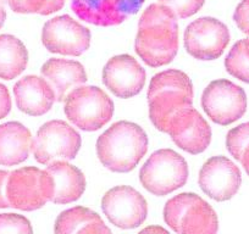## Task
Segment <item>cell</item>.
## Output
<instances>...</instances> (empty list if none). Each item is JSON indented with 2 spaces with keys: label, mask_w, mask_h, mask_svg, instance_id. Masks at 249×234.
Instances as JSON below:
<instances>
[{
  "label": "cell",
  "mask_w": 249,
  "mask_h": 234,
  "mask_svg": "<svg viewBox=\"0 0 249 234\" xmlns=\"http://www.w3.org/2000/svg\"><path fill=\"white\" fill-rule=\"evenodd\" d=\"M135 49L150 67L169 65L178 51V23L174 11L160 3L148 6L138 22Z\"/></svg>",
  "instance_id": "cell-1"
},
{
  "label": "cell",
  "mask_w": 249,
  "mask_h": 234,
  "mask_svg": "<svg viewBox=\"0 0 249 234\" xmlns=\"http://www.w3.org/2000/svg\"><path fill=\"white\" fill-rule=\"evenodd\" d=\"M148 150V137L141 126L119 121L97 140V154L107 169L116 173L131 172Z\"/></svg>",
  "instance_id": "cell-2"
},
{
  "label": "cell",
  "mask_w": 249,
  "mask_h": 234,
  "mask_svg": "<svg viewBox=\"0 0 249 234\" xmlns=\"http://www.w3.org/2000/svg\"><path fill=\"white\" fill-rule=\"evenodd\" d=\"M147 97L150 121L158 131L166 133L172 117L192 106L193 83L179 70L162 71L152 78Z\"/></svg>",
  "instance_id": "cell-3"
},
{
  "label": "cell",
  "mask_w": 249,
  "mask_h": 234,
  "mask_svg": "<svg viewBox=\"0 0 249 234\" xmlns=\"http://www.w3.org/2000/svg\"><path fill=\"white\" fill-rule=\"evenodd\" d=\"M164 221L177 234H217L215 210L193 193L171 198L164 206Z\"/></svg>",
  "instance_id": "cell-4"
},
{
  "label": "cell",
  "mask_w": 249,
  "mask_h": 234,
  "mask_svg": "<svg viewBox=\"0 0 249 234\" xmlns=\"http://www.w3.org/2000/svg\"><path fill=\"white\" fill-rule=\"evenodd\" d=\"M64 111L72 125L86 132H93L111 120L114 102L99 87L80 85L68 94Z\"/></svg>",
  "instance_id": "cell-5"
},
{
  "label": "cell",
  "mask_w": 249,
  "mask_h": 234,
  "mask_svg": "<svg viewBox=\"0 0 249 234\" xmlns=\"http://www.w3.org/2000/svg\"><path fill=\"white\" fill-rule=\"evenodd\" d=\"M188 180V165L171 149L153 152L140 171L143 187L157 197H165L183 187Z\"/></svg>",
  "instance_id": "cell-6"
},
{
  "label": "cell",
  "mask_w": 249,
  "mask_h": 234,
  "mask_svg": "<svg viewBox=\"0 0 249 234\" xmlns=\"http://www.w3.org/2000/svg\"><path fill=\"white\" fill-rule=\"evenodd\" d=\"M53 180L45 169L21 167L10 172L6 182V199L11 209L36 211L50 201Z\"/></svg>",
  "instance_id": "cell-7"
},
{
  "label": "cell",
  "mask_w": 249,
  "mask_h": 234,
  "mask_svg": "<svg viewBox=\"0 0 249 234\" xmlns=\"http://www.w3.org/2000/svg\"><path fill=\"white\" fill-rule=\"evenodd\" d=\"M81 135L70 125L61 120L44 123L32 140V152L36 161L49 165L54 161L73 160L81 149Z\"/></svg>",
  "instance_id": "cell-8"
},
{
  "label": "cell",
  "mask_w": 249,
  "mask_h": 234,
  "mask_svg": "<svg viewBox=\"0 0 249 234\" xmlns=\"http://www.w3.org/2000/svg\"><path fill=\"white\" fill-rule=\"evenodd\" d=\"M202 107L216 125H232L246 114V92L231 81H213L203 92Z\"/></svg>",
  "instance_id": "cell-9"
},
{
  "label": "cell",
  "mask_w": 249,
  "mask_h": 234,
  "mask_svg": "<svg viewBox=\"0 0 249 234\" xmlns=\"http://www.w3.org/2000/svg\"><path fill=\"white\" fill-rule=\"evenodd\" d=\"M230 43V31L225 23L214 17H200L184 31V48L197 60H216Z\"/></svg>",
  "instance_id": "cell-10"
},
{
  "label": "cell",
  "mask_w": 249,
  "mask_h": 234,
  "mask_svg": "<svg viewBox=\"0 0 249 234\" xmlns=\"http://www.w3.org/2000/svg\"><path fill=\"white\" fill-rule=\"evenodd\" d=\"M102 210L110 223L121 229L137 228L148 216L147 200L128 185H117L107 190L102 199Z\"/></svg>",
  "instance_id": "cell-11"
},
{
  "label": "cell",
  "mask_w": 249,
  "mask_h": 234,
  "mask_svg": "<svg viewBox=\"0 0 249 234\" xmlns=\"http://www.w3.org/2000/svg\"><path fill=\"white\" fill-rule=\"evenodd\" d=\"M42 42L50 52L80 56L89 49L90 31L71 16H56L45 22Z\"/></svg>",
  "instance_id": "cell-12"
},
{
  "label": "cell",
  "mask_w": 249,
  "mask_h": 234,
  "mask_svg": "<svg viewBox=\"0 0 249 234\" xmlns=\"http://www.w3.org/2000/svg\"><path fill=\"white\" fill-rule=\"evenodd\" d=\"M167 134L183 151L202 154L212 142V128L204 117L190 106L177 112L167 126Z\"/></svg>",
  "instance_id": "cell-13"
},
{
  "label": "cell",
  "mask_w": 249,
  "mask_h": 234,
  "mask_svg": "<svg viewBox=\"0 0 249 234\" xmlns=\"http://www.w3.org/2000/svg\"><path fill=\"white\" fill-rule=\"evenodd\" d=\"M203 193L215 201H227L238 193L242 174L238 166L225 156L210 157L199 171L198 178Z\"/></svg>",
  "instance_id": "cell-14"
},
{
  "label": "cell",
  "mask_w": 249,
  "mask_h": 234,
  "mask_svg": "<svg viewBox=\"0 0 249 234\" xmlns=\"http://www.w3.org/2000/svg\"><path fill=\"white\" fill-rule=\"evenodd\" d=\"M80 20L100 27H111L137 14L144 0H70Z\"/></svg>",
  "instance_id": "cell-15"
},
{
  "label": "cell",
  "mask_w": 249,
  "mask_h": 234,
  "mask_svg": "<svg viewBox=\"0 0 249 234\" xmlns=\"http://www.w3.org/2000/svg\"><path fill=\"white\" fill-rule=\"evenodd\" d=\"M103 83L115 97L128 99L144 88L145 70L131 55H116L103 68Z\"/></svg>",
  "instance_id": "cell-16"
},
{
  "label": "cell",
  "mask_w": 249,
  "mask_h": 234,
  "mask_svg": "<svg viewBox=\"0 0 249 234\" xmlns=\"http://www.w3.org/2000/svg\"><path fill=\"white\" fill-rule=\"evenodd\" d=\"M40 72L54 90L56 101H64L71 90L87 82L85 67L75 60L53 57L43 64Z\"/></svg>",
  "instance_id": "cell-17"
},
{
  "label": "cell",
  "mask_w": 249,
  "mask_h": 234,
  "mask_svg": "<svg viewBox=\"0 0 249 234\" xmlns=\"http://www.w3.org/2000/svg\"><path fill=\"white\" fill-rule=\"evenodd\" d=\"M18 110L30 116H42L52 109L55 93L49 83L38 76H26L14 85Z\"/></svg>",
  "instance_id": "cell-18"
},
{
  "label": "cell",
  "mask_w": 249,
  "mask_h": 234,
  "mask_svg": "<svg viewBox=\"0 0 249 234\" xmlns=\"http://www.w3.org/2000/svg\"><path fill=\"white\" fill-rule=\"evenodd\" d=\"M45 171L53 180V195L50 201L65 205L80 199L86 190L85 174L80 168L68 161L59 160L48 165Z\"/></svg>",
  "instance_id": "cell-19"
},
{
  "label": "cell",
  "mask_w": 249,
  "mask_h": 234,
  "mask_svg": "<svg viewBox=\"0 0 249 234\" xmlns=\"http://www.w3.org/2000/svg\"><path fill=\"white\" fill-rule=\"evenodd\" d=\"M32 150V134L20 122L0 125V165L15 166L26 161Z\"/></svg>",
  "instance_id": "cell-20"
},
{
  "label": "cell",
  "mask_w": 249,
  "mask_h": 234,
  "mask_svg": "<svg viewBox=\"0 0 249 234\" xmlns=\"http://www.w3.org/2000/svg\"><path fill=\"white\" fill-rule=\"evenodd\" d=\"M55 234H112L102 217L93 210L75 206L57 216Z\"/></svg>",
  "instance_id": "cell-21"
},
{
  "label": "cell",
  "mask_w": 249,
  "mask_h": 234,
  "mask_svg": "<svg viewBox=\"0 0 249 234\" xmlns=\"http://www.w3.org/2000/svg\"><path fill=\"white\" fill-rule=\"evenodd\" d=\"M28 64V51L18 38L0 35V78L10 81L18 77Z\"/></svg>",
  "instance_id": "cell-22"
},
{
  "label": "cell",
  "mask_w": 249,
  "mask_h": 234,
  "mask_svg": "<svg viewBox=\"0 0 249 234\" xmlns=\"http://www.w3.org/2000/svg\"><path fill=\"white\" fill-rule=\"evenodd\" d=\"M225 67L234 78L249 83V38L238 40L232 47L225 59Z\"/></svg>",
  "instance_id": "cell-23"
},
{
  "label": "cell",
  "mask_w": 249,
  "mask_h": 234,
  "mask_svg": "<svg viewBox=\"0 0 249 234\" xmlns=\"http://www.w3.org/2000/svg\"><path fill=\"white\" fill-rule=\"evenodd\" d=\"M13 11L18 14L52 15L61 10L65 0H5Z\"/></svg>",
  "instance_id": "cell-24"
},
{
  "label": "cell",
  "mask_w": 249,
  "mask_h": 234,
  "mask_svg": "<svg viewBox=\"0 0 249 234\" xmlns=\"http://www.w3.org/2000/svg\"><path fill=\"white\" fill-rule=\"evenodd\" d=\"M249 145V122L232 128L226 137V147L230 154L239 162L242 154Z\"/></svg>",
  "instance_id": "cell-25"
},
{
  "label": "cell",
  "mask_w": 249,
  "mask_h": 234,
  "mask_svg": "<svg viewBox=\"0 0 249 234\" xmlns=\"http://www.w3.org/2000/svg\"><path fill=\"white\" fill-rule=\"evenodd\" d=\"M0 234H33V228L22 215L0 214Z\"/></svg>",
  "instance_id": "cell-26"
},
{
  "label": "cell",
  "mask_w": 249,
  "mask_h": 234,
  "mask_svg": "<svg viewBox=\"0 0 249 234\" xmlns=\"http://www.w3.org/2000/svg\"><path fill=\"white\" fill-rule=\"evenodd\" d=\"M159 3L174 11L177 18H188L203 8L205 0H159Z\"/></svg>",
  "instance_id": "cell-27"
},
{
  "label": "cell",
  "mask_w": 249,
  "mask_h": 234,
  "mask_svg": "<svg viewBox=\"0 0 249 234\" xmlns=\"http://www.w3.org/2000/svg\"><path fill=\"white\" fill-rule=\"evenodd\" d=\"M233 20L237 27L249 35V0H242L233 14Z\"/></svg>",
  "instance_id": "cell-28"
},
{
  "label": "cell",
  "mask_w": 249,
  "mask_h": 234,
  "mask_svg": "<svg viewBox=\"0 0 249 234\" xmlns=\"http://www.w3.org/2000/svg\"><path fill=\"white\" fill-rule=\"evenodd\" d=\"M11 111V98L8 88L0 83V120L8 116Z\"/></svg>",
  "instance_id": "cell-29"
},
{
  "label": "cell",
  "mask_w": 249,
  "mask_h": 234,
  "mask_svg": "<svg viewBox=\"0 0 249 234\" xmlns=\"http://www.w3.org/2000/svg\"><path fill=\"white\" fill-rule=\"evenodd\" d=\"M9 171L0 169V209H9V202L6 199V182H8Z\"/></svg>",
  "instance_id": "cell-30"
},
{
  "label": "cell",
  "mask_w": 249,
  "mask_h": 234,
  "mask_svg": "<svg viewBox=\"0 0 249 234\" xmlns=\"http://www.w3.org/2000/svg\"><path fill=\"white\" fill-rule=\"evenodd\" d=\"M138 234H170V233L164 228V227L149 226V227H145L144 229H142Z\"/></svg>",
  "instance_id": "cell-31"
},
{
  "label": "cell",
  "mask_w": 249,
  "mask_h": 234,
  "mask_svg": "<svg viewBox=\"0 0 249 234\" xmlns=\"http://www.w3.org/2000/svg\"><path fill=\"white\" fill-rule=\"evenodd\" d=\"M239 162H241V165L243 166L244 171H246L247 174L249 176V145L246 148V150L243 151V154H242V157H241V160H239Z\"/></svg>",
  "instance_id": "cell-32"
},
{
  "label": "cell",
  "mask_w": 249,
  "mask_h": 234,
  "mask_svg": "<svg viewBox=\"0 0 249 234\" xmlns=\"http://www.w3.org/2000/svg\"><path fill=\"white\" fill-rule=\"evenodd\" d=\"M5 20H6V11H5V8H4L3 3H1V0H0V28L4 26Z\"/></svg>",
  "instance_id": "cell-33"
}]
</instances>
